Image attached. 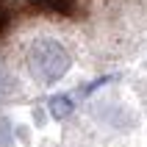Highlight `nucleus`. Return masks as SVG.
I'll return each mask as SVG.
<instances>
[{"mask_svg": "<svg viewBox=\"0 0 147 147\" xmlns=\"http://www.w3.org/2000/svg\"><path fill=\"white\" fill-rule=\"evenodd\" d=\"M28 69L39 83H56L69 69V53L56 39H36L28 50Z\"/></svg>", "mask_w": 147, "mask_h": 147, "instance_id": "f257e3e1", "label": "nucleus"}, {"mask_svg": "<svg viewBox=\"0 0 147 147\" xmlns=\"http://www.w3.org/2000/svg\"><path fill=\"white\" fill-rule=\"evenodd\" d=\"M69 114H72V100L67 97V94L50 97V117L53 119H67Z\"/></svg>", "mask_w": 147, "mask_h": 147, "instance_id": "f03ea898", "label": "nucleus"}]
</instances>
